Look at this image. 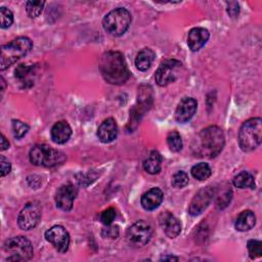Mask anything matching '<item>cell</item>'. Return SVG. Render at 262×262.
I'll return each instance as SVG.
<instances>
[{"label": "cell", "instance_id": "27", "mask_svg": "<svg viewBox=\"0 0 262 262\" xmlns=\"http://www.w3.org/2000/svg\"><path fill=\"white\" fill-rule=\"evenodd\" d=\"M45 2L44 1H27L26 2V10L30 17H37L41 14L43 6Z\"/></svg>", "mask_w": 262, "mask_h": 262}, {"label": "cell", "instance_id": "23", "mask_svg": "<svg viewBox=\"0 0 262 262\" xmlns=\"http://www.w3.org/2000/svg\"><path fill=\"white\" fill-rule=\"evenodd\" d=\"M155 56H156V54L150 48L141 49L135 57L136 68L141 72L146 71L151 66V63L155 59Z\"/></svg>", "mask_w": 262, "mask_h": 262}, {"label": "cell", "instance_id": "2", "mask_svg": "<svg viewBox=\"0 0 262 262\" xmlns=\"http://www.w3.org/2000/svg\"><path fill=\"white\" fill-rule=\"evenodd\" d=\"M99 70L103 79L113 85L124 84L130 76L124 55L119 51L103 53L99 60Z\"/></svg>", "mask_w": 262, "mask_h": 262}, {"label": "cell", "instance_id": "20", "mask_svg": "<svg viewBox=\"0 0 262 262\" xmlns=\"http://www.w3.org/2000/svg\"><path fill=\"white\" fill-rule=\"evenodd\" d=\"M15 78L18 80L23 86L30 87L34 84V77L36 75V67L33 64H19L15 69Z\"/></svg>", "mask_w": 262, "mask_h": 262}, {"label": "cell", "instance_id": "33", "mask_svg": "<svg viewBox=\"0 0 262 262\" xmlns=\"http://www.w3.org/2000/svg\"><path fill=\"white\" fill-rule=\"evenodd\" d=\"M230 199H231V190L230 189H226L225 191H223L221 193V195L217 196V207L222 209L224 207L227 206V204L230 202Z\"/></svg>", "mask_w": 262, "mask_h": 262}, {"label": "cell", "instance_id": "38", "mask_svg": "<svg viewBox=\"0 0 262 262\" xmlns=\"http://www.w3.org/2000/svg\"><path fill=\"white\" fill-rule=\"evenodd\" d=\"M166 261V260H170V261H172V260H175V261H177L178 260V258L177 257H173V256H166V257H163L162 259H161V261Z\"/></svg>", "mask_w": 262, "mask_h": 262}, {"label": "cell", "instance_id": "25", "mask_svg": "<svg viewBox=\"0 0 262 262\" xmlns=\"http://www.w3.org/2000/svg\"><path fill=\"white\" fill-rule=\"evenodd\" d=\"M190 172H191L192 177L195 178L196 180H200V181L208 179L212 174L211 168L207 163H199V164L194 165L191 168Z\"/></svg>", "mask_w": 262, "mask_h": 262}, {"label": "cell", "instance_id": "17", "mask_svg": "<svg viewBox=\"0 0 262 262\" xmlns=\"http://www.w3.org/2000/svg\"><path fill=\"white\" fill-rule=\"evenodd\" d=\"M118 135V126L113 118L104 120L97 129L98 139L103 143H110L116 139Z\"/></svg>", "mask_w": 262, "mask_h": 262}, {"label": "cell", "instance_id": "34", "mask_svg": "<svg viewBox=\"0 0 262 262\" xmlns=\"http://www.w3.org/2000/svg\"><path fill=\"white\" fill-rule=\"evenodd\" d=\"M108 227L102 229V236L104 237H108V238H116L119 234V229H118V226H115V225H107Z\"/></svg>", "mask_w": 262, "mask_h": 262}, {"label": "cell", "instance_id": "1", "mask_svg": "<svg viewBox=\"0 0 262 262\" xmlns=\"http://www.w3.org/2000/svg\"><path fill=\"white\" fill-rule=\"evenodd\" d=\"M225 138L223 131L217 126H209L195 136L191 149L195 157L213 159L223 149Z\"/></svg>", "mask_w": 262, "mask_h": 262}, {"label": "cell", "instance_id": "5", "mask_svg": "<svg viewBox=\"0 0 262 262\" xmlns=\"http://www.w3.org/2000/svg\"><path fill=\"white\" fill-rule=\"evenodd\" d=\"M29 158L35 166L54 167L64 162L66 155L47 144H36L31 148Z\"/></svg>", "mask_w": 262, "mask_h": 262}, {"label": "cell", "instance_id": "30", "mask_svg": "<svg viewBox=\"0 0 262 262\" xmlns=\"http://www.w3.org/2000/svg\"><path fill=\"white\" fill-rule=\"evenodd\" d=\"M12 131L14 137L20 139L28 133L29 126L19 120H12Z\"/></svg>", "mask_w": 262, "mask_h": 262}, {"label": "cell", "instance_id": "18", "mask_svg": "<svg viewBox=\"0 0 262 262\" xmlns=\"http://www.w3.org/2000/svg\"><path fill=\"white\" fill-rule=\"evenodd\" d=\"M163 199H164L163 191L158 187H154L142 194L141 206L146 211H152V210H156L161 205V203L163 202Z\"/></svg>", "mask_w": 262, "mask_h": 262}, {"label": "cell", "instance_id": "26", "mask_svg": "<svg viewBox=\"0 0 262 262\" xmlns=\"http://www.w3.org/2000/svg\"><path fill=\"white\" fill-rule=\"evenodd\" d=\"M167 144H168L169 148L174 152L181 150L182 139H181L180 134L177 131H171L167 136Z\"/></svg>", "mask_w": 262, "mask_h": 262}, {"label": "cell", "instance_id": "6", "mask_svg": "<svg viewBox=\"0 0 262 262\" xmlns=\"http://www.w3.org/2000/svg\"><path fill=\"white\" fill-rule=\"evenodd\" d=\"M132 17L130 12L123 7H118L110 11L102 19L104 31L115 37L122 36L128 30Z\"/></svg>", "mask_w": 262, "mask_h": 262}, {"label": "cell", "instance_id": "15", "mask_svg": "<svg viewBox=\"0 0 262 262\" xmlns=\"http://www.w3.org/2000/svg\"><path fill=\"white\" fill-rule=\"evenodd\" d=\"M159 222L166 235L170 238L176 237L181 231L180 221L170 212H164L159 216Z\"/></svg>", "mask_w": 262, "mask_h": 262}, {"label": "cell", "instance_id": "35", "mask_svg": "<svg viewBox=\"0 0 262 262\" xmlns=\"http://www.w3.org/2000/svg\"><path fill=\"white\" fill-rule=\"evenodd\" d=\"M0 169H1V176L2 177L7 175L11 170V164L4 156L0 157Z\"/></svg>", "mask_w": 262, "mask_h": 262}, {"label": "cell", "instance_id": "29", "mask_svg": "<svg viewBox=\"0 0 262 262\" xmlns=\"http://www.w3.org/2000/svg\"><path fill=\"white\" fill-rule=\"evenodd\" d=\"M188 175L184 171H178L173 174L171 184L175 188H182L188 183Z\"/></svg>", "mask_w": 262, "mask_h": 262}, {"label": "cell", "instance_id": "7", "mask_svg": "<svg viewBox=\"0 0 262 262\" xmlns=\"http://www.w3.org/2000/svg\"><path fill=\"white\" fill-rule=\"evenodd\" d=\"M4 251L8 253L9 261H27L33 257L32 243L23 235L14 236L4 243Z\"/></svg>", "mask_w": 262, "mask_h": 262}, {"label": "cell", "instance_id": "22", "mask_svg": "<svg viewBox=\"0 0 262 262\" xmlns=\"http://www.w3.org/2000/svg\"><path fill=\"white\" fill-rule=\"evenodd\" d=\"M162 156L158 150H151L143 162V169L148 174H158L162 167Z\"/></svg>", "mask_w": 262, "mask_h": 262}, {"label": "cell", "instance_id": "36", "mask_svg": "<svg viewBox=\"0 0 262 262\" xmlns=\"http://www.w3.org/2000/svg\"><path fill=\"white\" fill-rule=\"evenodd\" d=\"M227 12L231 17H235L239 13V6L237 2H227Z\"/></svg>", "mask_w": 262, "mask_h": 262}, {"label": "cell", "instance_id": "8", "mask_svg": "<svg viewBox=\"0 0 262 262\" xmlns=\"http://www.w3.org/2000/svg\"><path fill=\"white\" fill-rule=\"evenodd\" d=\"M126 237L132 247L141 248L149 242L151 237V227L143 220L136 221L127 229Z\"/></svg>", "mask_w": 262, "mask_h": 262}, {"label": "cell", "instance_id": "9", "mask_svg": "<svg viewBox=\"0 0 262 262\" xmlns=\"http://www.w3.org/2000/svg\"><path fill=\"white\" fill-rule=\"evenodd\" d=\"M41 218V207L38 203H28L19 212L17 224L24 230L33 229Z\"/></svg>", "mask_w": 262, "mask_h": 262}, {"label": "cell", "instance_id": "28", "mask_svg": "<svg viewBox=\"0 0 262 262\" xmlns=\"http://www.w3.org/2000/svg\"><path fill=\"white\" fill-rule=\"evenodd\" d=\"M248 252L251 259L261 257L262 255V243L258 239H250L247 244Z\"/></svg>", "mask_w": 262, "mask_h": 262}, {"label": "cell", "instance_id": "24", "mask_svg": "<svg viewBox=\"0 0 262 262\" xmlns=\"http://www.w3.org/2000/svg\"><path fill=\"white\" fill-rule=\"evenodd\" d=\"M232 183L235 187H238V188H251V189L255 188L254 177L250 172H247V171H243L236 174L233 177Z\"/></svg>", "mask_w": 262, "mask_h": 262}, {"label": "cell", "instance_id": "12", "mask_svg": "<svg viewBox=\"0 0 262 262\" xmlns=\"http://www.w3.org/2000/svg\"><path fill=\"white\" fill-rule=\"evenodd\" d=\"M214 193H215V189L212 186H206L200 189L196 192V194L193 196L189 205V208H188L189 214L191 216H198L201 213H203L207 209L211 201L213 200Z\"/></svg>", "mask_w": 262, "mask_h": 262}, {"label": "cell", "instance_id": "4", "mask_svg": "<svg viewBox=\"0 0 262 262\" xmlns=\"http://www.w3.org/2000/svg\"><path fill=\"white\" fill-rule=\"evenodd\" d=\"M262 120L251 118L243 123L238 131V144L242 150L251 151L261 144Z\"/></svg>", "mask_w": 262, "mask_h": 262}, {"label": "cell", "instance_id": "3", "mask_svg": "<svg viewBox=\"0 0 262 262\" xmlns=\"http://www.w3.org/2000/svg\"><path fill=\"white\" fill-rule=\"evenodd\" d=\"M33 47V43L28 37H17L11 42L1 47L0 69L3 71L26 56Z\"/></svg>", "mask_w": 262, "mask_h": 262}, {"label": "cell", "instance_id": "19", "mask_svg": "<svg viewBox=\"0 0 262 262\" xmlns=\"http://www.w3.org/2000/svg\"><path fill=\"white\" fill-rule=\"evenodd\" d=\"M72 135V128L66 121H59L55 123L50 131V136L53 142L57 144L66 143Z\"/></svg>", "mask_w": 262, "mask_h": 262}, {"label": "cell", "instance_id": "21", "mask_svg": "<svg viewBox=\"0 0 262 262\" xmlns=\"http://www.w3.org/2000/svg\"><path fill=\"white\" fill-rule=\"evenodd\" d=\"M255 223H256L255 214L250 210H246L241 212L236 217L234 222V227L238 231H248L255 226Z\"/></svg>", "mask_w": 262, "mask_h": 262}, {"label": "cell", "instance_id": "16", "mask_svg": "<svg viewBox=\"0 0 262 262\" xmlns=\"http://www.w3.org/2000/svg\"><path fill=\"white\" fill-rule=\"evenodd\" d=\"M209 31L205 28H193L188 32L187 45L191 51L200 50L209 40Z\"/></svg>", "mask_w": 262, "mask_h": 262}, {"label": "cell", "instance_id": "32", "mask_svg": "<svg viewBox=\"0 0 262 262\" xmlns=\"http://www.w3.org/2000/svg\"><path fill=\"white\" fill-rule=\"evenodd\" d=\"M116 218V211L114 208H107L100 214V221L104 225H111Z\"/></svg>", "mask_w": 262, "mask_h": 262}, {"label": "cell", "instance_id": "11", "mask_svg": "<svg viewBox=\"0 0 262 262\" xmlns=\"http://www.w3.org/2000/svg\"><path fill=\"white\" fill-rule=\"evenodd\" d=\"M45 238L59 253H66L70 246V235L61 225H54L45 232Z\"/></svg>", "mask_w": 262, "mask_h": 262}, {"label": "cell", "instance_id": "10", "mask_svg": "<svg viewBox=\"0 0 262 262\" xmlns=\"http://www.w3.org/2000/svg\"><path fill=\"white\" fill-rule=\"evenodd\" d=\"M181 62L176 59H166L161 62L155 74L156 82L159 86H167L177 78V70Z\"/></svg>", "mask_w": 262, "mask_h": 262}, {"label": "cell", "instance_id": "37", "mask_svg": "<svg viewBox=\"0 0 262 262\" xmlns=\"http://www.w3.org/2000/svg\"><path fill=\"white\" fill-rule=\"evenodd\" d=\"M9 147V142L7 141L6 137L2 134L1 135V150H5Z\"/></svg>", "mask_w": 262, "mask_h": 262}, {"label": "cell", "instance_id": "31", "mask_svg": "<svg viewBox=\"0 0 262 262\" xmlns=\"http://www.w3.org/2000/svg\"><path fill=\"white\" fill-rule=\"evenodd\" d=\"M0 19H1V23H0L1 29H7L13 23V14L8 8L3 6L0 8Z\"/></svg>", "mask_w": 262, "mask_h": 262}, {"label": "cell", "instance_id": "14", "mask_svg": "<svg viewBox=\"0 0 262 262\" xmlns=\"http://www.w3.org/2000/svg\"><path fill=\"white\" fill-rule=\"evenodd\" d=\"M198 102L192 97H184L178 103L175 111V120L178 123L188 122L196 112Z\"/></svg>", "mask_w": 262, "mask_h": 262}, {"label": "cell", "instance_id": "13", "mask_svg": "<svg viewBox=\"0 0 262 262\" xmlns=\"http://www.w3.org/2000/svg\"><path fill=\"white\" fill-rule=\"evenodd\" d=\"M78 194V189L73 184L60 186L55 193L56 207L62 211H70Z\"/></svg>", "mask_w": 262, "mask_h": 262}]
</instances>
